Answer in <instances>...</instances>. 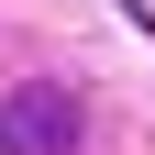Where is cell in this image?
I'll use <instances>...</instances> for the list:
<instances>
[{
	"label": "cell",
	"instance_id": "obj_1",
	"mask_svg": "<svg viewBox=\"0 0 155 155\" xmlns=\"http://www.w3.org/2000/svg\"><path fill=\"white\" fill-rule=\"evenodd\" d=\"M0 155H78V100L55 78H33V89L0 100Z\"/></svg>",
	"mask_w": 155,
	"mask_h": 155
}]
</instances>
